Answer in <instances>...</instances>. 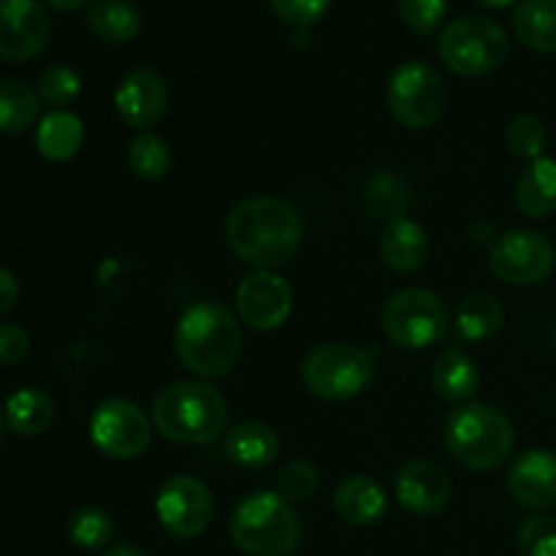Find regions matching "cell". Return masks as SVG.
I'll return each mask as SVG.
<instances>
[{
    "mask_svg": "<svg viewBox=\"0 0 556 556\" xmlns=\"http://www.w3.org/2000/svg\"><path fill=\"white\" fill-rule=\"evenodd\" d=\"M226 239L244 264L277 269L296 255L302 244V220L288 201L275 195H253L231 210Z\"/></svg>",
    "mask_w": 556,
    "mask_h": 556,
    "instance_id": "obj_1",
    "label": "cell"
},
{
    "mask_svg": "<svg viewBox=\"0 0 556 556\" xmlns=\"http://www.w3.org/2000/svg\"><path fill=\"white\" fill-rule=\"evenodd\" d=\"M242 329L237 315L217 302H195L179 315L174 351L179 364L201 378H223L242 356Z\"/></svg>",
    "mask_w": 556,
    "mask_h": 556,
    "instance_id": "obj_2",
    "label": "cell"
},
{
    "mask_svg": "<svg viewBox=\"0 0 556 556\" xmlns=\"http://www.w3.org/2000/svg\"><path fill=\"white\" fill-rule=\"evenodd\" d=\"M152 427L174 443L206 445L226 432L228 405L215 386L182 380L155 396Z\"/></svg>",
    "mask_w": 556,
    "mask_h": 556,
    "instance_id": "obj_3",
    "label": "cell"
},
{
    "mask_svg": "<svg viewBox=\"0 0 556 556\" xmlns=\"http://www.w3.org/2000/svg\"><path fill=\"white\" fill-rule=\"evenodd\" d=\"M443 440L448 454L467 470L492 472L510 459L516 443L514 424L486 402H465L445 418Z\"/></svg>",
    "mask_w": 556,
    "mask_h": 556,
    "instance_id": "obj_4",
    "label": "cell"
},
{
    "mask_svg": "<svg viewBox=\"0 0 556 556\" xmlns=\"http://www.w3.org/2000/svg\"><path fill=\"white\" fill-rule=\"evenodd\" d=\"M231 541L248 556H291L302 543V525L277 492H253L233 508Z\"/></svg>",
    "mask_w": 556,
    "mask_h": 556,
    "instance_id": "obj_5",
    "label": "cell"
},
{
    "mask_svg": "<svg viewBox=\"0 0 556 556\" xmlns=\"http://www.w3.org/2000/svg\"><path fill=\"white\" fill-rule=\"evenodd\" d=\"M508 33L503 25L481 14H467L443 27L438 54L456 76L476 79L497 71L508 58Z\"/></svg>",
    "mask_w": 556,
    "mask_h": 556,
    "instance_id": "obj_6",
    "label": "cell"
},
{
    "mask_svg": "<svg viewBox=\"0 0 556 556\" xmlns=\"http://www.w3.org/2000/svg\"><path fill=\"white\" fill-rule=\"evenodd\" d=\"M372 380V358L351 342L313 348L302 364V383L318 400L345 402L362 394Z\"/></svg>",
    "mask_w": 556,
    "mask_h": 556,
    "instance_id": "obj_7",
    "label": "cell"
},
{
    "mask_svg": "<svg viewBox=\"0 0 556 556\" xmlns=\"http://www.w3.org/2000/svg\"><path fill=\"white\" fill-rule=\"evenodd\" d=\"M380 324H383L386 337L396 348L424 351L443 340L451 324V313L443 299L429 288H402L383 304Z\"/></svg>",
    "mask_w": 556,
    "mask_h": 556,
    "instance_id": "obj_8",
    "label": "cell"
},
{
    "mask_svg": "<svg viewBox=\"0 0 556 556\" xmlns=\"http://www.w3.org/2000/svg\"><path fill=\"white\" fill-rule=\"evenodd\" d=\"M386 103L402 128L427 130L443 114L445 81L424 60H407L391 74L386 85Z\"/></svg>",
    "mask_w": 556,
    "mask_h": 556,
    "instance_id": "obj_9",
    "label": "cell"
},
{
    "mask_svg": "<svg viewBox=\"0 0 556 556\" xmlns=\"http://www.w3.org/2000/svg\"><path fill=\"white\" fill-rule=\"evenodd\" d=\"M152 427L136 402L106 400L92 410L90 440L109 459H139L150 448Z\"/></svg>",
    "mask_w": 556,
    "mask_h": 556,
    "instance_id": "obj_10",
    "label": "cell"
},
{
    "mask_svg": "<svg viewBox=\"0 0 556 556\" xmlns=\"http://www.w3.org/2000/svg\"><path fill=\"white\" fill-rule=\"evenodd\" d=\"M155 514L163 530L177 541H193L204 535L215 514V497L210 486L195 476H174L163 483L155 500Z\"/></svg>",
    "mask_w": 556,
    "mask_h": 556,
    "instance_id": "obj_11",
    "label": "cell"
},
{
    "mask_svg": "<svg viewBox=\"0 0 556 556\" xmlns=\"http://www.w3.org/2000/svg\"><path fill=\"white\" fill-rule=\"evenodd\" d=\"M554 266V244L538 231H508L489 250V269L508 286H535L552 275Z\"/></svg>",
    "mask_w": 556,
    "mask_h": 556,
    "instance_id": "obj_12",
    "label": "cell"
},
{
    "mask_svg": "<svg viewBox=\"0 0 556 556\" xmlns=\"http://www.w3.org/2000/svg\"><path fill=\"white\" fill-rule=\"evenodd\" d=\"M293 307V291L282 275L258 269L244 277L237 288V315L255 331L280 329Z\"/></svg>",
    "mask_w": 556,
    "mask_h": 556,
    "instance_id": "obj_13",
    "label": "cell"
},
{
    "mask_svg": "<svg viewBox=\"0 0 556 556\" xmlns=\"http://www.w3.org/2000/svg\"><path fill=\"white\" fill-rule=\"evenodd\" d=\"M49 41V16L38 0H0V58L27 63Z\"/></svg>",
    "mask_w": 556,
    "mask_h": 556,
    "instance_id": "obj_14",
    "label": "cell"
},
{
    "mask_svg": "<svg viewBox=\"0 0 556 556\" xmlns=\"http://www.w3.org/2000/svg\"><path fill=\"white\" fill-rule=\"evenodd\" d=\"M394 494L405 510L416 516L440 514L451 503L454 481L448 470L432 459H413L400 467L394 478Z\"/></svg>",
    "mask_w": 556,
    "mask_h": 556,
    "instance_id": "obj_15",
    "label": "cell"
},
{
    "mask_svg": "<svg viewBox=\"0 0 556 556\" xmlns=\"http://www.w3.org/2000/svg\"><path fill=\"white\" fill-rule=\"evenodd\" d=\"M168 106V87L161 74L150 68H136L119 81L117 92H114V109H117L119 119L128 128H136L144 134L147 128L157 123L166 114Z\"/></svg>",
    "mask_w": 556,
    "mask_h": 556,
    "instance_id": "obj_16",
    "label": "cell"
},
{
    "mask_svg": "<svg viewBox=\"0 0 556 556\" xmlns=\"http://www.w3.org/2000/svg\"><path fill=\"white\" fill-rule=\"evenodd\" d=\"M508 489L516 503L527 508H552L556 505V454L530 448L516 456L508 470Z\"/></svg>",
    "mask_w": 556,
    "mask_h": 556,
    "instance_id": "obj_17",
    "label": "cell"
},
{
    "mask_svg": "<svg viewBox=\"0 0 556 556\" xmlns=\"http://www.w3.org/2000/svg\"><path fill=\"white\" fill-rule=\"evenodd\" d=\"M380 255L386 266L400 275H413L429 258L427 231L410 217H391L380 237Z\"/></svg>",
    "mask_w": 556,
    "mask_h": 556,
    "instance_id": "obj_18",
    "label": "cell"
},
{
    "mask_svg": "<svg viewBox=\"0 0 556 556\" xmlns=\"http://www.w3.org/2000/svg\"><path fill=\"white\" fill-rule=\"evenodd\" d=\"M334 508L353 527H372L389 510V494L375 478L351 476L337 486Z\"/></svg>",
    "mask_w": 556,
    "mask_h": 556,
    "instance_id": "obj_19",
    "label": "cell"
},
{
    "mask_svg": "<svg viewBox=\"0 0 556 556\" xmlns=\"http://www.w3.org/2000/svg\"><path fill=\"white\" fill-rule=\"evenodd\" d=\"M226 456L239 467L261 470L280 456V434L264 421H242L226 434Z\"/></svg>",
    "mask_w": 556,
    "mask_h": 556,
    "instance_id": "obj_20",
    "label": "cell"
},
{
    "mask_svg": "<svg viewBox=\"0 0 556 556\" xmlns=\"http://www.w3.org/2000/svg\"><path fill=\"white\" fill-rule=\"evenodd\" d=\"M481 386V372L470 353L465 351H445L440 353L438 362L432 364V389L438 391L440 400L451 405H465L476 396Z\"/></svg>",
    "mask_w": 556,
    "mask_h": 556,
    "instance_id": "obj_21",
    "label": "cell"
},
{
    "mask_svg": "<svg viewBox=\"0 0 556 556\" xmlns=\"http://www.w3.org/2000/svg\"><path fill=\"white\" fill-rule=\"evenodd\" d=\"M516 206L527 217H548L556 212V161L538 157L521 172L516 182Z\"/></svg>",
    "mask_w": 556,
    "mask_h": 556,
    "instance_id": "obj_22",
    "label": "cell"
},
{
    "mask_svg": "<svg viewBox=\"0 0 556 556\" xmlns=\"http://www.w3.org/2000/svg\"><path fill=\"white\" fill-rule=\"evenodd\" d=\"M81 144H85V123L74 112L54 109L38 123L36 147L47 161H71L81 150Z\"/></svg>",
    "mask_w": 556,
    "mask_h": 556,
    "instance_id": "obj_23",
    "label": "cell"
},
{
    "mask_svg": "<svg viewBox=\"0 0 556 556\" xmlns=\"http://www.w3.org/2000/svg\"><path fill=\"white\" fill-rule=\"evenodd\" d=\"M505 309L492 293H472L456 307L454 334L459 342H486L503 329Z\"/></svg>",
    "mask_w": 556,
    "mask_h": 556,
    "instance_id": "obj_24",
    "label": "cell"
},
{
    "mask_svg": "<svg viewBox=\"0 0 556 556\" xmlns=\"http://www.w3.org/2000/svg\"><path fill=\"white\" fill-rule=\"evenodd\" d=\"M3 413L5 427H9L11 432L22 434V438H33V434H41L52 427L54 402L47 391L25 386V389L14 391V394L9 396Z\"/></svg>",
    "mask_w": 556,
    "mask_h": 556,
    "instance_id": "obj_25",
    "label": "cell"
},
{
    "mask_svg": "<svg viewBox=\"0 0 556 556\" xmlns=\"http://www.w3.org/2000/svg\"><path fill=\"white\" fill-rule=\"evenodd\" d=\"M87 27L101 41L128 43L139 36L141 14L130 0H96L87 9Z\"/></svg>",
    "mask_w": 556,
    "mask_h": 556,
    "instance_id": "obj_26",
    "label": "cell"
},
{
    "mask_svg": "<svg viewBox=\"0 0 556 556\" xmlns=\"http://www.w3.org/2000/svg\"><path fill=\"white\" fill-rule=\"evenodd\" d=\"M514 30L532 52H556V0H521L514 11Z\"/></svg>",
    "mask_w": 556,
    "mask_h": 556,
    "instance_id": "obj_27",
    "label": "cell"
},
{
    "mask_svg": "<svg viewBox=\"0 0 556 556\" xmlns=\"http://www.w3.org/2000/svg\"><path fill=\"white\" fill-rule=\"evenodd\" d=\"M41 98L22 79L0 81V134H25L38 123Z\"/></svg>",
    "mask_w": 556,
    "mask_h": 556,
    "instance_id": "obj_28",
    "label": "cell"
},
{
    "mask_svg": "<svg viewBox=\"0 0 556 556\" xmlns=\"http://www.w3.org/2000/svg\"><path fill=\"white\" fill-rule=\"evenodd\" d=\"M128 166L139 179L155 182V179L166 177L168 166H172V147L150 130L136 134L128 147Z\"/></svg>",
    "mask_w": 556,
    "mask_h": 556,
    "instance_id": "obj_29",
    "label": "cell"
},
{
    "mask_svg": "<svg viewBox=\"0 0 556 556\" xmlns=\"http://www.w3.org/2000/svg\"><path fill=\"white\" fill-rule=\"evenodd\" d=\"M68 538L81 552H103L114 538L112 516L96 505L79 508L68 521Z\"/></svg>",
    "mask_w": 556,
    "mask_h": 556,
    "instance_id": "obj_30",
    "label": "cell"
},
{
    "mask_svg": "<svg viewBox=\"0 0 556 556\" xmlns=\"http://www.w3.org/2000/svg\"><path fill=\"white\" fill-rule=\"evenodd\" d=\"M320 486V472L313 462L293 459L282 465L280 476H277V494L286 503H307L315 497Z\"/></svg>",
    "mask_w": 556,
    "mask_h": 556,
    "instance_id": "obj_31",
    "label": "cell"
},
{
    "mask_svg": "<svg viewBox=\"0 0 556 556\" xmlns=\"http://www.w3.org/2000/svg\"><path fill=\"white\" fill-rule=\"evenodd\" d=\"M505 141H508V150L514 155L527 157L532 163L538 157H543V150H546V128H543V123L538 117L519 114L505 128Z\"/></svg>",
    "mask_w": 556,
    "mask_h": 556,
    "instance_id": "obj_32",
    "label": "cell"
},
{
    "mask_svg": "<svg viewBox=\"0 0 556 556\" xmlns=\"http://www.w3.org/2000/svg\"><path fill=\"white\" fill-rule=\"evenodd\" d=\"M79 74H76L74 68H68V65H52V68L43 71L41 79H38L36 85L38 98L54 109H63L68 106L71 101H76V98H79Z\"/></svg>",
    "mask_w": 556,
    "mask_h": 556,
    "instance_id": "obj_33",
    "label": "cell"
},
{
    "mask_svg": "<svg viewBox=\"0 0 556 556\" xmlns=\"http://www.w3.org/2000/svg\"><path fill=\"white\" fill-rule=\"evenodd\" d=\"M516 546H519L521 556H556V516H530V519L519 527Z\"/></svg>",
    "mask_w": 556,
    "mask_h": 556,
    "instance_id": "obj_34",
    "label": "cell"
},
{
    "mask_svg": "<svg viewBox=\"0 0 556 556\" xmlns=\"http://www.w3.org/2000/svg\"><path fill=\"white\" fill-rule=\"evenodd\" d=\"M400 14L418 36H432L448 14V0H400Z\"/></svg>",
    "mask_w": 556,
    "mask_h": 556,
    "instance_id": "obj_35",
    "label": "cell"
},
{
    "mask_svg": "<svg viewBox=\"0 0 556 556\" xmlns=\"http://www.w3.org/2000/svg\"><path fill=\"white\" fill-rule=\"evenodd\" d=\"M329 3L331 0H269L271 11H275L286 25L296 27V30H304V27L324 20V14L329 11Z\"/></svg>",
    "mask_w": 556,
    "mask_h": 556,
    "instance_id": "obj_36",
    "label": "cell"
},
{
    "mask_svg": "<svg viewBox=\"0 0 556 556\" xmlns=\"http://www.w3.org/2000/svg\"><path fill=\"white\" fill-rule=\"evenodd\" d=\"M30 353V334L16 324H0V364L14 367Z\"/></svg>",
    "mask_w": 556,
    "mask_h": 556,
    "instance_id": "obj_37",
    "label": "cell"
},
{
    "mask_svg": "<svg viewBox=\"0 0 556 556\" xmlns=\"http://www.w3.org/2000/svg\"><path fill=\"white\" fill-rule=\"evenodd\" d=\"M16 299H20V282H16V277L9 269L0 266V315L9 313L16 304Z\"/></svg>",
    "mask_w": 556,
    "mask_h": 556,
    "instance_id": "obj_38",
    "label": "cell"
},
{
    "mask_svg": "<svg viewBox=\"0 0 556 556\" xmlns=\"http://www.w3.org/2000/svg\"><path fill=\"white\" fill-rule=\"evenodd\" d=\"M52 9H60V11H79L81 5L90 3V0H47Z\"/></svg>",
    "mask_w": 556,
    "mask_h": 556,
    "instance_id": "obj_39",
    "label": "cell"
},
{
    "mask_svg": "<svg viewBox=\"0 0 556 556\" xmlns=\"http://www.w3.org/2000/svg\"><path fill=\"white\" fill-rule=\"evenodd\" d=\"M103 556H147V554L136 546H112L103 552Z\"/></svg>",
    "mask_w": 556,
    "mask_h": 556,
    "instance_id": "obj_40",
    "label": "cell"
},
{
    "mask_svg": "<svg viewBox=\"0 0 556 556\" xmlns=\"http://www.w3.org/2000/svg\"><path fill=\"white\" fill-rule=\"evenodd\" d=\"M481 5H486V9H508V5L519 3V0H478Z\"/></svg>",
    "mask_w": 556,
    "mask_h": 556,
    "instance_id": "obj_41",
    "label": "cell"
},
{
    "mask_svg": "<svg viewBox=\"0 0 556 556\" xmlns=\"http://www.w3.org/2000/svg\"><path fill=\"white\" fill-rule=\"evenodd\" d=\"M3 432H5V413L3 407H0V440H3Z\"/></svg>",
    "mask_w": 556,
    "mask_h": 556,
    "instance_id": "obj_42",
    "label": "cell"
}]
</instances>
